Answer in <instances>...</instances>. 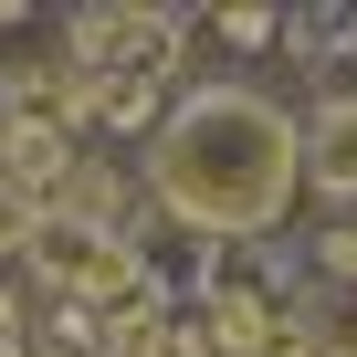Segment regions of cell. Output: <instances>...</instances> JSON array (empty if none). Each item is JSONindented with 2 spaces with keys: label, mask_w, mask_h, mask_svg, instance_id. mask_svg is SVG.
I'll use <instances>...</instances> for the list:
<instances>
[{
  "label": "cell",
  "mask_w": 357,
  "mask_h": 357,
  "mask_svg": "<svg viewBox=\"0 0 357 357\" xmlns=\"http://www.w3.org/2000/svg\"><path fill=\"white\" fill-rule=\"evenodd\" d=\"M305 190V126L273 105V95H242V84H200L178 95L147 137V211H168L190 242L231 252V242H263Z\"/></svg>",
  "instance_id": "obj_1"
},
{
  "label": "cell",
  "mask_w": 357,
  "mask_h": 357,
  "mask_svg": "<svg viewBox=\"0 0 357 357\" xmlns=\"http://www.w3.org/2000/svg\"><path fill=\"white\" fill-rule=\"evenodd\" d=\"M74 315H137V305H158V284H147V263H137V242L126 231H95V221H63V211H43V242L22 252Z\"/></svg>",
  "instance_id": "obj_2"
},
{
  "label": "cell",
  "mask_w": 357,
  "mask_h": 357,
  "mask_svg": "<svg viewBox=\"0 0 357 357\" xmlns=\"http://www.w3.org/2000/svg\"><path fill=\"white\" fill-rule=\"evenodd\" d=\"M168 53H178V11H137V0L63 11V63H74V84H147Z\"/></svg>",
  "instance_id": "obj_3"
},
{
  "label": "cell",
  "mask_w": 357,
  "mask_h": 357,
  "mask_svg": "<svg viewBox=\"0 0 357 357\" xmlns=\"http://www.w3.org/2000/svg\"><path fill=\"white\" fill-rule=\"evenodd\" d=\"M305 178L315 200H357V105H326L305 126Z\"/></svg>",
  "instance_id": "obj_4"
},
{
  "label": "cell",
  "mask_w": 357,
  "mask_h": 357,
  "mask_svg": "<svg viewBox=\"0 0 357 357\" xmlns=\"http://www.w3.org/2000/svg\"><path fill=\"white\" fill-rule=\"evenodd\" d=\"M284 22H294V11H263V0H231V11H211V43H231V53H273V43H284Z\"/></svg>",
  "instance_id": "obj_5"
},
{
  "label": "cell",
  "mask_w": 357,
  "mask_h": 357,
  "mask_svg": "<svg viewBox=\"0 0 357 357\" xmlns=\"http://www.w3.org/2000/svg\"><path fill=\"white\" fill-rule=\"evenodd\" d=\"M105 347H116V357H211L190 326H137V315H126V326H105Z\"/></svg>",
  "instance_id": "obj_6"
},
{
  "label": "cell",
  "mask_w": 357,
  "mask_h": 357,
  "mask_svg": "<svg viewBox=\"0 0 357 357\" xmlns=\"http://www.w3.org/2000/svg\"><path fill=\"white\" fill-rule=\"evenodd\" d=\"M326 105H357V43H347V32L315 53V116H326Z\"/></svg>",
  "instance_id": "obj_7"
},
{
  "label": "cell",
  "mask_w": 357,
  "mask_h": 357,
  "mask_svg": "<svg viewBox=\"0 0 357 357\" xmlns=\"http://www.w3.org/2000/svg\"><path fill=\"white\" fill-rule=\"evenodd\" d=\"M32 242H43V200L0 178V252H32Z\"/></svg>",
  "instance_id": "obj_8"
},
{
  "label": "cell",
  "mask_w": 357,
  "mask_h": 357,
  "mask_svg": "<svg viewBox=\"0 0 357 357\" xmlns=\"http://www.w3.org/2000/svg\"><path fill=\"white\" fill-rule=\"evenodd\" d=\"M0 326H11V305H0ZM0 347H11V336H0Z\"/></svg>",
  "instance_id": "obj_9"
}]
</instances>
